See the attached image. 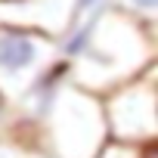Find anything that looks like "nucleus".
Instances as JSON below:
<instances>
[{
  "label": "nucleus",
  "instance_id": "nucleus-1",
  "mask_svg": "<svg viewBox=\"0 0 158 158\" xmlns=\"http://www.w3.org/2000/svg\"><path fill=\"white\" fill-rule=\"evenodd\" d=\"M59 53L65 59V77L71 84L106 96L109 90L158 65V28H146L109 6L84 31L62 34Z\"/></svg>",
  "mask_w": 158,
  "mask_h": 158
},
{
  "label": "nucleus",
  "instance_id": "nucleus-2",
  "mask_svg": "<svg viewBox=\"0 0 158 158\" xmlns=\"http://www.w3.org/2000/svg\"><path fill=\"white\" fill-rule=\"evenodd\" d=\"M65 77L59 40L31 28L0 25V106L3 118L34 121L50 90Z\"/></svg>",
  "mask_w": 158,
  "mask_h": 158
},
{
  "label": "nucleus",
  "instance_id": "nucleus-3",
  "mask_svg": "<svg viewBox=\"0 0 158 158\" xmlns=\"http://www.w3.org/2000/svg\"><path fill=\"white\" fill-rule=\"evenodd\" d=\"M28 127L34 143L50 158H96L109 146L102 96L81 90L68 77L50 90L47 102L40 106L37 118L28 121Z\"/></svg>",
  "mask_w": 158,
  "mask_h": 158
},
{
  "label": "nucleus",
  "instance_id": "nucleus-4",
  "mask_svg": "<svg viewBox=\"0 0 158 158\" xmlns=\"http://www.w3.org/2000/svg\"><path fill=\"white\" fill-rule=\"evenodd\" d=\"M109 143L155 146L158 139V65L102 96Z\"/></svg>",
  "mask_w": 158,
  "mask_h": 158
},
{
  "label": "nucleus",
  "instance_id": "nucleus-5",
  "mask_svg": "<svg viewBox=\"0 0 158 158\" xmlns=\"http://www.w3.org/2000/svg\"><path fill=\"white\" fill-rule=\"evenodd\" d=\"M0 158H50V155L34 143L28 124L0 118Z\"/></svg>",
  "mask_w": 158,
  "mask_h": 158
},
{
  "label": "nucleus",
  "instance_id": "nucleus-6",
  "mask_svg": "<svg viewBox=\"0 0 158 158\" xmlns=\"http://www.w3.org/2000/svg\"><path fill=\"white\" fill-rule=\"evenodd\" d=\"M112 6L146 28H158V0H112Z\"/></svg>",
  "mask_w": 158,
  "mask_h": 158
},
{
  "label": "nucleus",
  "instance_id": "nucleus-7",
  "mask_svg": "<svg viewBox=\"0 0 158 158\" xmlns=\"http://www.w3.org/2000/svg\"><path fill=\"white\" fill-rule=\"evenodd\" d=\"M112 6V0H74V13H71V25L65 28V34L84 31L99 13H106Z\"/></svg>",
  "mask_w": 158,
  "mask_h": 158
},
{
  "label": "nucleus",
  "instance_id": "nucleus-8",
  "mask_svg": "<svg viewBox=\"0 0 158 158\" xmlns=\"http://www.w3.org/2000/svg\"><path fill=\"white\" fill-rule=\"evenodd\" d=\"M96 158H158L155 146H124V143H109Z\"/></svg>",
  "mask_w": 158,
  "mask_h": 158
},
{
  "label": "nucleus",
  "instance_id": "nucleus-9",
  "mask_svg": "<svg viewBox=\"0 0 158 158\" xmlns=\"http://www.w3.org/2000/svg\"><path fill=\"white\" fill-rule=\"evenodd\" d=\"M19 3H25V0H0V10H10V6H19Z\"/></svg>",
  "mask_w": 158,
  "mask_h": 158
}]
</instances>
